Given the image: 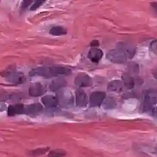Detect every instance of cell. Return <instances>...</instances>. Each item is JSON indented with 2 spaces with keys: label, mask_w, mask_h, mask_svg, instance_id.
Listing matches in <instances>:
<instances>
[{
  "label": "cell",
  "mask_w": 157,
  "mask_h": 157,
  "mask_svg": "<svg viewBox=\"0 0 157 157\" xmlns=\"http://www.w3.org/2000/svg\"><path fill=\"white\" fill-rule=\"evenodd\" d=\"M32 1H28V0H25V1H23L22 2L21 4V8H28V6H30V5L32 3Z\"/></svg>",
  "instance_id": "cb8c5ba5"
},
{
  "label": "cell",
  "mask_w": 157,
  "mask_h": 157,
  "mask_svg": "<svg viewBox=\"0 0 157 157\" xmlns=\"http://www.w3.org/2000/svg\"><path fill=\"white\" fill-rule=\"evenodd\" d=\"M42 102L46 107L48 108H54L59 103L58 98L52 95L44 96L42 99Z\"/></svg>",
  "instance_id": "8fae6325"
},
{
  "label": "cell",
  "mask_w": 157,
  "mask_h": 157,
  "mask_svg": "<svg viewBox=\"0 0 157 157\" xmlns=\"http://www.w3.org/2000/svg\"><path fill=\"white\" fill-rule=\"evenodd\" d=\"M153 75L155 76V77L157 79V69H156L154 71H153Z\"/></svg>",
  "instance_id": "4316f807"
},
{
  "label": "cell",
  "mask_w": 157,
  "mask_h": 157,
  "mask_svg": "<svg viewBox=\"0 0 157 157\" xmlns=\"http://www.w3.org/2000/svg\"><path fill=\"white\" fill-rule=\"evenodd\" d=\"M43 109V106L40 103H34L30 104L25 108V113L33 114L40 112Z\"/></svg>",
  "instance_id": "5bb4252c"
},
{
  "label": "cell",
  "mask_w": 157,
  "mask_h": 157,
  "mask_svg": "<svg viewBox=\"0 0 157 157\" xmlns=\"http://www.w3.org/2000/svg\"><path fill=\"white\" fill-rule=\"evenodd\" d=\"M118 47L124 52L128 59H132L135 54V48L131 45L126 44H120Z\"/></svg>",
  "instance_id": "9a60e30c"
},
{
  "label": "cell",
  "mask_w": 157,
  "mask_h": 157,
  "mask_svg": "<svg viewBox=\"0 0 157 157\" xmlns=\"http://www.w3.org/2000/svg\"><path fill=\"white\" fill-rule=\"evenodd\" d=\"M45 93L44 86L39 82L33 84L29 89V94L32 97H38L43 95Z\"/></svg>",
  "instance_id": "30bf717a"
},
{
  "label": "cell",
  "mask_w": 157,
  "mask_h": 157,
  "mask_svg": "<svg viewBox=\"0 0 157 157\" xmlns=\"http://www.w3.org/2000/svg\"><path fill=\"white\" fill-rule=\"evenodd\" d=\"M151 8L153 9V11L154 12V13L157 15V3L156 2L152 3L151 4Z\"/></svg>",
  "instance_id": "d4e9b609"
},
{
  "label": "cell",
  "mask_w": 157,
  "mask_h": 157,
  "mask_svg": "<svg viewBox=\"0 0 157 157\" xmlns=\"http://www.w3.org/2000/svg\"><path fill=\"white\" fill-rule=\"evenodd\" d=\"M45 2V1H36L35 3H34V4L33 5V6L31 7L30 10H35L37 8H38L40 7Z\"/></svg>",
  "instance_id": "7402d4cb"
},
{
  "label": "cell",
  "mask_w": 157,
  "mask_h": 157,
  "mask_svg": "<svg viewBox=\"0 0 157 157\" xmlns=\"http://www.w3.org/2000/svg\"><path fill=\"white\" fill-rule=\"evenodd\" d=\"M102 51L98 48H92L89 51L87 55L89 59L94 63H98L102 59Z\"/></svg>",
  "instance_id": "9c48e42d"
},
{
  "label": "cell",
  "mask_w": 157,
  "mask_h": 157,
  "mask_svg": "<svg viewBox=\"0 0 157 157\" xmlns=\"http://www.w3.org/2000/svg\"><path fill=\"white\" fill-rule=\"evenodd\" d=\"M71 70L61 66L40 67L32 69L29 74L30 76H40L45 78H50L59 75H66L70 74Z\"/></svg>",
  "instance_id": "6da1fadb"
},
{
  "label": "cell",
  "mask_w": 157,
  "mask_h": 157,
  "mask_svg": "<svg viewBox=\"0 0 157 157\" xmlns=\"http://www.w3.org/2000/svg\"><path fill=\"white\" fill-rule=\"evenodd\" d=\"M50 33L54 36H61L67 33V30L63 27L60 26H56L52 27L50 30Z\"/></svg>",
  "instance_id": "e0dca14e"
},
{
  "label": "cell",
  "mask_w": 157,
  "mask_h": 157,
  "mask_svg": "<svg viewBox=\"0 0 157 157\" xmlns=\"http://www.w3.org/2000/svg\"><path fill=\"white\" fill-rule=\"evenodd\" d=\"M89 98L91 106H98L101 105L104 100L105 99L106 94L103 92H101V91H97L91 94Z\"/></svg>",
  "instance_id": "52a82bcc"
},
{
  "label": "cell",
  "mask_w": 157,
  "mask_h": 157,
  "mask_svg": "<svg viewBox=\"0 0 157 157\" xmlns=\"http://www.w3.org/2000/svg\"><path fill=\"white\" fill-rule=\"evenodd\" d=\"M2 75L5 77L8 82L16 84H23L26 81L25 76L22 72L15 71H6Z\"/></svg>",
  "instance_id": "3957f363"
},
{
  "label": "cell",
  "mask_w": 157,
  "mask_h": 157,
  "mask_svg": "<svg viewBox=\"0 0 157 157\" xmlns=\"http://www.w3.org/2000/svg\"><path fill=\"white\" fill-rule=\"evenodd\" d=\"M99 45V41L96 40H93L92 42L90 43V46L92 47H93V48H96V47H98Z\"/></svg>",
  "instance_id": "484cf974"
},
{
  "label": "cell",
  "mask_w": 157,
  "mask_h": 157,
  "mask_svg": "<svg viewBox=\"0 0 157 157\" xmlns=\"http://www.w3.org/2000/svg\"><path fill=\"white\" fill-rule=\"evenodd\" d=\"M58 99L62 106L65 108H70L73 105V96L69 90H62L58 93Z\"/></svg>",
  "instance_id": "5b68a950"
},
{
  "label": "cell",
  "mask_w": 157,
  "mask_h": 157,
  "mask_svg": "<svg viewBox=\"0 0 157 157\" xmlns=\"http://www.w3.org/2000/svg\"><path fill=\"white\" fill-rule=\"evenodd\" d=\"M122 77H123V84L128 89H132L134 87L135 81L132 77H131L130 75L125 74L123 75Z\"/></svg>",
  "instance_id": "ac0fdd59"
},
{
  "label": "cell",
  "mask_w": 157,
  "mask_h": 157,
  "mask_svg": "<svg viewBox=\"0 0 157 157\" xmlns=\"http://www.w3.org/2000/svg\"><path fill=\"white\" fill-rule=\"evenodd\" d=\"M67 85V82L63 78H59L54 80L50 85V89L52 91H56Z\"/></svg>",
  "instance_id": "2e32d148"
},
{
  "label": "cell",
  "mask_w": 157,
  "mask_h": 157,
  "mask_svg": "<svg viewBox=\"0 0 157 157\" xmlns=\"http://www.w3.org/2000/svg\"><path fill=\"white\" fill-rule=\"evenodd\" d=\"M25 106L23 104H16V105H10L8 108V115L15 116L25 113Z\"/></svg>",
  "instance_id": "7c38bea8"
},
{
  "label": "cell",
  "mask_w": 157,
  "mask_h": 157,
  "mask_svg": "<svg viewBox=\"0 0 157 157\" xmlns=\"http://www.w3.org/2000/svg\"><path fill=\"white\" fill-rule=\"evenodd\" d=\"M75 84L79 87H89L92 85V79L89 75L85 73H80L78 74L74 81Z\"/></svg>",
  "instance_id": "8992f818"
},
{
  "label": "cell",
  "mask_w": 157,
  "mask_h": 157,
  "mask_svg": "<svg viewBox=\"0 0 157 157\" xmlns=\"http://www.w3.org/2000/svg\"><path fill=\"white\" fill-rule=\"evenodd\" d=\"M66 153L63 150L57 149L52 150L48 153V157H63L65 155Z\"/></svg>",
  "instance_id": "d6986e66"
},
{
  "label": "cell",
  "mask_w": 157,
  "mask_h": 157,
  "mask_svg": "<svg viewBox=\"0 0 157 157\" xmlns=\"http://www.w3.org/2000/svg\"><path fill=\"white\" fill-rule=\"evenodd\" d=\"M150 50L153 52H156L157 51V40L151 42L150 45Z\"/></svg>",
  "instance_id": "603a6c76"
},
{
  "label": "cell",
  "mask_w": 157,
  "mask_h": 157,
  "mask_svg": "<svg viewBox=\"0 0 157 157\" xmlns=\"http://www.w3.org/2000/svg\"><path fill=\"white\" fill-rule=\"evenodd\" d=\"M104 106L106 109H112L116 106V101L112 98H108L104 102Z\"/></svg>",
  "instance_id": "ffe728a7"
},
{
  "label": "cell",
  "mask_w": 157,
  "mask_h": 157,
  "mask_svg": "<svg viewBox=\"0 0 157 157\" xmlns=\"http://www.w3.org/2000/svg\"><path fill=\"white\" fill-rule=\"evenodd\" d=\"M49 150V148H37L36 150H34L31 151V155L32 156H39L44 155L47 153V151Z\"/></svg>",
  "instance_id": "44dd1931"
},
{
  "label": "cell",
  "mask_w": 157,
  "mask_h": 157,
  "mask_svg": "<svg viewBox=\"0 0 157 157\" xmlns=\"http://www.w3.org/2000/svg\"><path fill=\"white\" fill-rule=\"evenodd\" d=\"M106 58L113 63H123L126 61L128 57L121 49L118 48L108 52Z\"/></svg>",
  "instance_id": "7a4b0ae2"
},
{
  "label": "cell",
  "mask_w": 157,
  "mask_h": 157,
  "mask_svg": "<svg viewBox=\"0 0 157 157\" xmlns=\"http://www.w3.org/2000/svg\"><path fill=\"white\" fill-rule=\"evenodd\" d=\"M76 104L78 107H85L88 103L87 96L82 89H78L75 92Z\"/></svg>",
  "instance_id": "ba28073f"
},
{
  "label": "cell",
  "mask_w": 157,
  "mask_h": 157,
  "mask_svg": "<svg viewBox=\"0 0 157 157\" xmlns=\"http://www.w3.org/2000/svg\"><path fill=\"white\" fill-rule=\"evenodd\" d=\"M157 102V92L155 90H150L146 94L143 104V111L150 112L154 108L153 106Z\"/></svg>",
  "instance_id": "277c9868"
},
{
  "label": "cell",
  "mask_w": 157,
  "mask_h": 157,
  "mask_svg": "<svg viewBox=\"0 0 157 157\" xmlns=\"http://www.w3.org/2000/svg\"><path fill=\"white\" fill-rule=\"evenodd\" d=\"M123 83L121 81L115 80L109 83L108 86V90L110 92L120 93L123 89Z\"/></svg>",
  "instance_id": "4fadbf2b"
}]
</instances>
